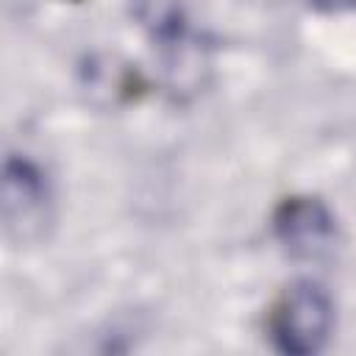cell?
<instances>
[{
  "label": "cell",
  "mask_w": 356,
  "mask_h": 356,
  "mask_svg": "<svg viewBox=\"0 0 356 356\" xmlns=\"http://www.w3.org/2000/svg\"><path fill=\"white\" fill-rule=\"evenodd\" d=\"M334 328V300L312 278H300L284 289L270 314V337L281 353H317Z\"/></svg>",
  "instance_id": "cell-1"
},
{
  "label": "cell",
  "mask_w": 356,
  "mask_h": 356,
  "mask_svg": "<svg viewBox=\"0 0 356 356\" xmlns=\"http://www.w3.org/2000/svg\"><path fill=\"white\" fill-rule=\"evenodd\" d=\"M50 189L44 172L22 156H8L3 167V217L8 234L31 239L47 220Z\"/></svg>",
  "instance_id": "cell-2"
},
{
  "label": "cell",
  "mask_w": 356,
  "mask_h": 356,
  "mask_svg": "<svg viewBox=\"0 0 356 356\" xmlns=\"http://www.w3.org/2000/svg\"><path fill=\"white\" fill-rule=\"evenodd\" d=\"M273 231L298 259H320L337 239L334 214L317 197H286L273 217Z\"/></svg>",
  "instance_id": "cell-3"
},
{
  "label": "cell",
  "mask_w": 356,
  "mask_h": 356,
  "mask_svg": "<svg viewBox=\"0 0 356 356\" xmlns=\"http://www.w3.org/2000/svg\"><path fill=\"white\" fill-rule=\"evenodd\" d=\"M134 14L161 44H175L184 36V8L178 0H134Z\"/></svg>",
  "instance_id": "cell-4"
},
{
  "label": "cell",
  "mask_w": 356,
  "mask_h": 356,
  "mask_svg": "<svg viewBox=\"0 0 356 356\" xmlns=\"http://www.w3.org/2000/svg\"><path fill=\"white\" fill-rule=\"evenodd\" d=\"M317 8L325 11H342V8H356V0H312Z\"/></svg>",
  "instance_id": "cell-5"
}]
</instances>
